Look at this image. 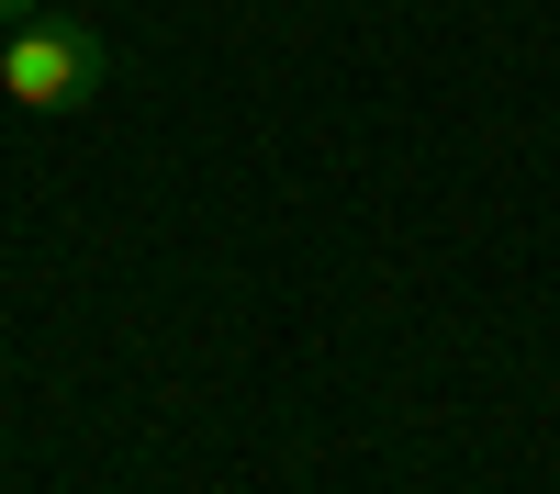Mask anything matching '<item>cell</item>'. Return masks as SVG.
Masks as SVG:
<instances>
[{"instance_id":"2","label":"cell","mask_w":560,"mask_h":494,"mask_svg":"<svg viewBox=\"0 0 560 494\" xmlns=\"http://www.w3.org/2000/svg\"><path fill=\"white\" fill-rule=\"evenodd\" d=\"M23 12H34V0H0V23H23Z\"/></svg>"},{"instance_id":"1","label":"cell","mask_w":560,"mask_h":494,"mask_svg":"<svg viewBox=\"0 0 560 494\" xmlns=\"http://www.w3.org/2000/svg\"><path fill=\"white\" fill-rule=\"evenodd\" d=\"M90 79H102V45H90L79 23H23V34H0V102L57 113V102H79Z\"/></svg>"}]
</instances>
